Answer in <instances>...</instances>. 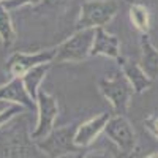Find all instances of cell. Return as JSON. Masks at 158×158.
<instances>
[{"instance_id":"obj_1","label":"cell","mask_w":158,"mask_h":158,"mask_svg":"<svg viewBox=\"0 0 158 158\" xmlns=\"http://www.w3.org/2000/svg\"><path fill=\"white\" fill-rule=\"evenodd\" d=\"M118 11L115 0H85L81 6V15L76 22V29H97L108 25Z\"/></svg>"},{"instance_id":"obj_2","label":"cell","mask_w":158,"mask_h":158,"mask_svg":"<svg viewBox=\"0 0 158 158\" xmlns=\"http://www.w3.org/2000/svg\"><path fill=\"white\" fill-rule=\"evenodd\" d=\"M76 128L77 127H74V125L54 128L43 139L35 141V146L51 158H60V156L68 155V153H77L82 149L74 144Z\"/></svg>"},{"instance_id":"obj_3","label":"cell","mask_w":158,"mask_h":158,"mask_svg":"<svg viewBox=\"0 0 158 158\" xmlns=\"http://www.w3.org/2000/svg\"><path fill=\"white\" fill-rule=\"evenodd\" d=\"M95 29H82L73 33L68 40L56 48V57L54 63L63 62H82L90 56V49L94 44Z\"/></svg>"},{"instance_id":"obj_4","label":"cell","mask_w":158,"mask_h":158,"mask_svg":"<svg viewBox=\"0 0 158 158\" xmlns=\"http://www.w3.org/2000/svg\"><path fill=\"white\" fill-rule=\"evenodd\" d=\"M100 90H101L103 97L111 103L115 114L118 115L127 114L131 95L135 94V90L128 82V79L123 76V73L117 74L114 77H109V79H101Z\"/></svg>"},{"instance_id":"obj_5","label":"cell","mask_w":158,"mask_h":158,"mask_svg":"<svg viewBox=\"0 0 158 158\" xmlns=\"http://www.w3.org/2000/svg\"><path fill=\"white\" fill-rule=\"evenodd\" d=\"M103 133L108 136V139L111 142L115 144V147L122 152V155L130 156L136 150V144H138L136 133L125 115L117 114V115L111 117L106 127H104Z\"/></svg>"},{"instance_id":"obj_6","label":"cell","mask_w":158,"mask_h":158,"mask_svg":"<svg viewBox=\"0 0 158 158\" xmlns=\"http://www.w3.org/2000/svg\"><path fill=\"white\" fill-rule=\"evenodd\" d=\"M36 114H38L36 127L30 135V138L33 141L43 139L54 130V122L59 115L57 100L52 95L46 94L44 90H40L38 97H36Z\"/></svg>"},{"instance_id":"obj_7","label":"cell","mask_w":158,"mask_h":158,"mask_svg":"<svg viewBox=\"0 0 158 158\" xmlns=\"http://www.w3.org/2000/svg\"><path fill=\"white\" fill-rule=\"evenodd\" d=\"M56 57V49H46L38 52H16L13 54L6 62V71L11 74V77H22L29 70L38 67L43 63H52Z\"/></svg>"},{"instance_id":"obj_8","label":"cell","mask_w":158,"mask_h":158,"mask_svg":"<svg viewBox=\"0 0 158 158\" xmlns=\"http://www.w3.org/2000/svg\"><path fill=\"white\" fill-rule=\"evenodd\" d=\"M0 101H10L11 104H19L30 111L36 109V101L25 89L22 77H11L6 84L0 85Z\"/></svg>"},{"instance_id":"obj_9","label":"cell","mask_w":158,"mask_h":158,"mask_svg":"<svg viewBox=\"0 0 158 158\" xmlns=\"http://www.w3.org/2000/svg\"><path fill=\"white\" fill-rule=\"evenodd\" d=\"M109 118H111V115L108 112H101L100 115H95L90 120L77 125L76 133H74V144L81 149L89 147L104 131V127H106Z\"/></svg>"},{"instance_id":"obj_10","label":"cell","mask_w":158,"mask_h":158,"mask_svg":"<svg viewBox=\"0 0 158 158\" xmlns=\"http://www.w3.org/2000/svg\"><path fill=\"white\" fill-rule=\"evenodd\" d=\"M90 56H104L118 60L120 59V41L115 35L104 30V27H97Z\"/></svg>"},{"instance_id":"obj_11","label":"cell","mask_w":158,"mask_h":158,"mask_svg":"<svg viewBox=\"0 0 158 158\" xmlns=\"http://www.w3.org/2000/svg\"><path fill=\"white\" fill-rule=\"evenodd\" d=\"M118 62H122V73L128 79V82L131 84V87H133V90H135V94H142L144 90H147L152 85L153 79H150L146 74V71L141 68L139 63L127 62L122 57L118 59Z\"/></svg>"},{"instance_id":"obj_12","label":"cell","mask_w":158,"mask_h":158,"mask_svg":"<svg viewBox=\"0 0 158 158\" xmlns=\"http://www.w3.org/2000/svg\"><path fill=\"white\" fill-rule=\"evenodd\" d=\"M141 68L150 79L158 77V49L150 41L149 33L141 35Z\"/></svg>"},{"instance_id":"obj_13","label":"cell","mask_w":158,"mask_h":158,"mask_svg":"<svg viewBox=\"0 0 158 158\" xmlns=\"http://www.w3.org/2000/svg\"><path fill=\"white\" fill-rule=\"evenodd\" d=\"M49 68H51V63H43V65H38V67L29 70L22 76V82H24L25 89H27V92L35 101H36L38 92H40V84H41L43 79L46 77Z\"/></svg>"},{"instance_id":"obj_14","label":"cell","mask_w":158,"mask_h":158,"mask_svg":"<svg viewBox=\"0 0 158 158\" xmlns=\"http://www.w3.org/2000/svg\"><path fill=\"white\" fill-rule=\"evenodd\" d=\"M0 40L5 48H11L16 41V30L13 27L8 10L0 3Z\"/></svg>"},{"instance_id":"obj_15","label":"cell","mask_w":158,"mask_h":158,"mask_svg":"<svg viewBox=\"0 0 158 158\" xmlns=\"http://www.w3.org/2000/svg\"><path fill=\"white\" fill-rule=\"evenodd\" d=\"M130 21L141 33H149V30H150V15H149V10L144 5H141V3L131 5Z\"/></svg>"},{"instance_id":"obj_16","label":"cell","mask_w":158,"mask_h":158,"mask_svg":"<svg viewBox=\"0 0 158 158\" xmlns=\"http://www.w3.org/2000/svg\"><path fill=\"white\" fill-rule=\"evenodd\" d=\"M24 111L22 106H19V104H11V106H8L6 109L0 111V128H2L3 125H6L11 118H15L18 114H21Z\"/></svg>"},{"instance_id":"obj_17","label":"cell","mask_w":158,"mask_h":158,"mask_svg":"<svg viewBox=\"0 0 158 158\" xmlns=\"http://www.w3.org/2000/svg\"><path fill=\"white\" fill-rule=\"evenodd\" d=\"M41 2H43V0H5L2 5L10 11V10H16V8H19V6H25V5L36 6V5H40Z\"/></svg>"},{"instance_id":"obj_18","label":"cell","mask_w":158,"mask_h":158,"mask_svg":"<svg viewBox=\"0 0 158 158\" xmlns=\"http://www.w3.org/2000/svg\"><path fill=\"white\" fill-rule=\"evenodd\" d=\"M146 127H147V130L150 131V133L158 139V112H155V114H152V115H149L146 118Z\"/></svg>"},{"instance_id":"obj_19","label":"cell","mask_w":158,"mask_h":158,"mask_svg":"<svg viewBox=\"0 0 158 158\" xmlns=\"http://www.w3.org/2000/svg\"><path fill=\"white\" fill-rule=\"evenodd\" d=\"M82 158H112L111 155L104 153V152H100V150H92L89 153H85Z\"/></svg>"},{"instance_id":"obj_20","label":"cell","mask_w":158,"mask_h":158,"mask_svg":"<svg viewBox=\"0 0 158 158\" xmlns=\"http://www.w3.org/2000/svg\"><path fill=\"white\" fill-rule=\"evenodd\" d=\"M41 3H44L49 8H60V6H63L65 3H67V0H43Z\"/></svg>"},{"instance_id":"obj_21","label":"cell","mask_w":158,"mask_h":158,"mask_svg":"<svg viewBox=\"0 0 158 158\" xmlns=\"http://www.w3.org/2000/svg\"><path fill=\"white\" fill-rule=\"evenodd\" d=\"M144 158H158V152H155V153H150V155L144 156Z\"/></svg>"},{"instance_id":"obj_22","label":"cell","mask_w":158,"mask_h":158,"mask_svg":"<svg viewBox=\"0 0 158 158\" xmlns=\"http://www.w3.org/2000/svg\"><path fill=\"white\" fill-rule=\"evenodd\" d=\"M68 158H82V155H79V153H73V155H70Z\"/></svg>"},{"instance_id":"obj_23","label":"cell","mask_w":158,"mask_h":158,"mask_svg":"<svg viewBox=\"0 0 158 158\" xmlns=\"http://www.w3.org/2000/svg\"><path fill=\"white\" fill-rule=\"evenodd\" d=\"M3 2H5V0H0V3H3Z\"/></svg>"}]
</instances>
